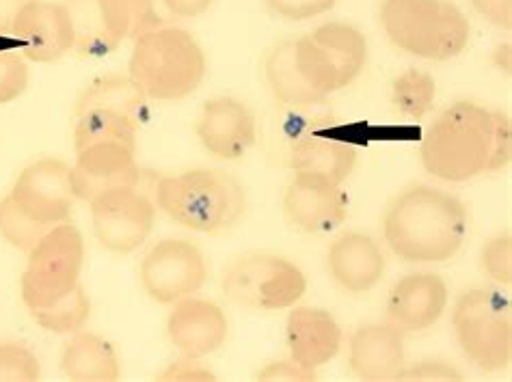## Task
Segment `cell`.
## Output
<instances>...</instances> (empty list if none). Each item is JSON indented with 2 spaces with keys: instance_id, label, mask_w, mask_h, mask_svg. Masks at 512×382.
Masks as SVG:
<instances>
[{
  "instance_id": "cell-32",
  "label": "cell",
  "mask_w": 512,
  "mask_h": 382,
  "mask_svg": "<svg viewBox=\"0 0 512 382\" xmlns=\"http://www.w3.org/2000/svg\"><path fill=\"white\" fill-rule=\"evenodd\" d=\"M29 87V65L16 52H0V104L18 100Z\"/></svg>"
},
{
  "instance_id": "cell-30",
  "label": "cell",
  "mask_w": 512,
  "mask_h": 382,
  "mask_svg": "<svg viewBox=\"0 0 512 382\" xmlns=\"http://www.w3.org/2000/svg\"><path fill=\"white\" fill-rule=\"evenodd\" d=\"M52 227L26 214L11 195L0 199V236L13 249L31 253Z\"/></svg>"
},
{
  "instance_id": "cell-23",
  "label": "cell",
  "mask_w": 512,
  "mask_h": 382,
  "mask_svg": "<svg viewBox=\"0 0 512 382\" xmlns=\"http://www.w3.org/2000/svg\"><path fill=\"white\" fill-rule=\"evenodd\" d=\"M65 378L76 382H113L121 376V361L115 346L100 335L74 333L61 354Z\"/></svg>"
},
{
  "instance_id": "cell-4",
  "label": "cell",
  "mask_w": 512,
  "mask_h": 382,
  "mask_svg": "<svg viewBox=\"0 0 512 382\" xmlns=\"http://www.w3.org/2000/svg\"><path fill=\"white\" fill-rule=\"evenodd\" d=\"M156 206L184 229L221 236L245 216L247 193L234 175L219 169H193L160 177Z\"/></svg>"
},
{
  "instance_id": "cell-25",
  "label": "cell",
  "mask_w": 512,
  "mask_h": 382,
  "mask_svg": "<svg viewBox=\"0 0 512 382\" xmlns=\"http://www.w3.org/2000/svg\"><path fill=\"white\" fill-rule=\"evenodd\" d=\"M357 165V152L350 143L338 139H318L305 136L290 149V167L294 171H307L325 175L333 182H346Z\"/></svg>"
},
{
  "instance_id": "cell-14",
  "label": "cell",
  "mask_w": 512,
  "mask_h": 382,
  "mask_svg": "<svg viewBox=\"0 0 512 382\" xmlns=\"http://www.w3.org/2000/svg\"><path fill=\"white\" fill-rule=\"evenodd\" d=\"M290 225L305 234L322 236L338 229L348 216V197L342 184L325 175L296 171L284 197Z\"/></svg>"
},
{
  "instance_id": "cell-26",
  "label": "cell",
  "mask_w": 512,
  "mask_h": 382,
  "mask_svg": "<svg viewBox=\"0 0 512 382\" xmlns=\"http://www.w3.org/2000/svg\"><path fill=\"white\" fill-rule=\"evenodd\" d=\"M141 119L132 117L117 108L91 106L76 111V128H74V145L85 149L96 143H121L137 149V130Z\"/></svg>"
},
{
  "instance_id": "cell-12",
  "label": "cell",
  "mask_w": 512,
  "mask_h": 382,
  "mask_svg": "<svg viewBox=\"0 0 512 382\" xmlns=\"http://www.w3.org/2000/svg\"><path fill=\"white\" fill-rule=\"evenodd\" d=\"M89 208L93 234L106 251L117 255L143 247L156 223V203L137 186L106 190L89 201Z\"/></svg>"
},
{
  "instance_id": "cell-16",
  "label": "cell",
  "mask_w": 512,
  "mask_h": 382,
  "mask_svg": "<svg viewBox=\"0 0 512 382\" xmlns=\"http://www.w3.org/2000/svg\"><path fill=\"white\" fill-rule=\"evenodd\" d=\"M137 149L121 143H96L78 149L72 165V188L80 201H93L106 190L139 184Z\"/></svg>"
},
{
  "instance_id": "cell-31",
  "label": "cell",
  "mask_w": 512,
  "mask_h": 382,
  "mask_svg": "<svg viewBox=\"0 0 512 382\" xmlns=\"http://www.w3.org/2000/svg\"><path fill=\"white\" fill-rule=\"evenodd\" d=\"M42 376L35 352L16 341H0V380L33 382Z\"/></svg>"
},
{
  "instance_id": "cell-13",
  "label": "cell",
  "mask_w": 512,
  "mask_h": 382,
  "mask_svg": "<svg viewBox=\"0 0 512 382\" xmlns=\"http://www.w3.org/2000/svg\"><path fill=\"white\" fill-rule=\"evenodd\" d=\"M9 195L35 221L61 225L70 218L76 201L72 167L57 158L37 160L18 175Z\"/></svg>"
},
{
  "instance_id": "cell-35",
  "label": "cell",
  "mask_w": 512,
  "mask_h": 382,
  "mask_svg": "<svg viewBox=\"0 0 512 382\" xmlns=\"http://www.w3.org/2000/svg\"><path fill=\"white\" fill-rule=\"evenodd\" d=\"M463 374L456 367L443 361H422L417 365L402 367L396 380H461Z\"/></svg>"
},
{
  "instance_id": "cell-38",
  "label": "cell",
  "mask_w": 512,
  "mask_h": 382,
  "mask_svg": "<svg viewBox=\"0 0 512 382\" xmlns=\"http://www.w3.org/2000/svg\"><path fill=\"white\" fill-rule=\"evenodd\" d=\"M471 5L497 29H512V0H471Z\"/></svg>"
},
{
  "instance_id": "cell-1",
  "label": "cell",
  "mask_w": 512,
  "mask_h": 382,
  "mask_svg": "<svg viewBox=\"0 0 512 382\" xmlns=\"http://www.w3.org/2000/svg\"><path fill=\"white\" fill-rule=\"evenodd\" d=\"M512 156L510 119L474 102H456L428 126L420 158L443 182H467L502 171Z\"/></svg>"
},
{
  "instance_id": "cell-6",
  "label": "cell",
  "mask_w": 512,
  "mask_h": 382,
  "mask_svg": "<svg viewBox=\"0 0 512 382\" xmlns=\"http://www.w3.org/2000/svg\"><path fill=\"white\" fill-rule=\"evenodd\" d=\"M452 326L465 357L482 372H500L512 361L510 300L491 288L465 292L454 307Z\"/></svg>"
},
{
  "instance_id": "cell-5",
  "label": "cell",
  "mask_w": 512,
  "mask_h": 382,
  "mask_svg": "<svg viewBox=\"0 0 512 382\" xmlns=\"http://www.w3.org/2000/svg\"><path fill=\"white\" fill-rule=\"evenodd\" d=\"M381 24L389 42L426 61H450L471 35L465 13L450 0H383Z\"/></svg>"
},
{
  "instance_id": "cell-33",
  "label": "cell",
  "mask_w": 512,
  "mask_h": 382,
  "mask_svg": "<svg viewBox=\"0 0 512 382\" xmlns=\"http://www.w3.org/2000/svg\"><path fill=\"white\" fill-rule=\"evenodd\" d=\"M482 270L497 283H512V236L504 234L487 242L480 255Z\"/></svg>"
},
{
  "instance_id": "cell-18",
  "label": "cell",
  "mask_w": 512,
  "mask_h": 382,
  "mask_svg": "<svg viewBox=\"0 0 512 382\" xmlns=\"http://www.w3.org/2000/svg\"><path fill=\"white\" fill-rule=\"evenodd\" d=\"M195 134L212 156L240 160L258 141V126L247 104L234 98H214L201 108Z\"/></svg>"
},
{
  "instance_id": "cell-2",
  "label": "cell",
  "mask_w": 512,
  "mask_h": 382,
  "mask_svg": "<svg viewBox=\"0 0 512 382\" xmlns=\"http://www.w3.org/2000/svg\"><path fill=\"white\" fill-rule=\"evenodd\" d=\"M467 208L454 195L417 184L392 201L383 236L392 253L409 264H441L461 251L467 236Z\"/></svg>"
},
{
  "instance_id": "cell-21",
  "label": "cell",
  "mask_w": 512,
  "mask_h": 382,
  "mask_svg": "<svg viewBox=\"0 0 512 382\" xmlns=\"http://www.w3.org/2000/svg\"><path fill=\"white\" fill-rule=\"evenodd\" d=\"M404 359V333L392 322L361 326L350 339L348 365L361 380H394L407 365Z\"/></svg>"
},
{
  "instance_id": "cell-11",
  "label": "cell",
  "mask_w": 512,
  "mask_h": 382,
  "mask_svg": "<svg viewBox=\"0 0 512 382\" xmlns=\"http://www.w3.org/2000/svg\"><path fill=\"white\" fill-rule=\"evenodd\" d=\"M143 292L158 305H175L208 281V262L193 242L167 238L147 251L139 268Z\"/></svg>"
},
{
  "instance_id": "cell-34",
  "label": "cell",
  "mask_w": 512,
  "mask_h": 382,
  "mask_svg": "<svg viewBox=\"0 0 512 382\" xmlns=\"http://www.w3.org/2000/svg\"><path fill=\"white\" fill-rule=\"evenodd\" d=\"M338 0H264V5L271 9L275 16L286 18L292 22H303L309 18L322 16L335 7Z\"/></svg>"
},
{
  "instance_id": "cell-7",
  "label": "cell",
  "mask_w": 512,
  "mask_h": 382,
  "mask_svg": "<svg viewBox=\"0 0 512 382\" xmlns=\"http://www.w3.org/2000/svg\"><path fill=\"white\" fill-rule=\"evenodd\" d=\"M85 264V240L80 231L61 223L52 227L29 253L22 272V303L31 313L42 311L70 296L80 285Z\"/></svg>"
},
{
  "instance_id": "cell-22",
  "label": "cell",
  "mask_w": 512,
  "mask_h": 382,
  "mask_svg": "<svg viewBox=\"0 0 512 382\" xmlns=\"http://www.w3.org/2000/svg\"><path fill=\"white\" fill-rule=\"evenodd\" d=\"M331 279L350 294H366L385 275V255L379 242L366 234H344L333 240L327 253Z\"/></svg>"
},
{
  "instance_id": "cell-27",
  "label": "cell",
  "mask_w": 512,
  "mask_h": 382,
  "mask_svg": "<svg viewBox=\"0 0 512 382\" xmlns=\"http://www.w3.org/2000/svg\"><path fill=\"white\" fill-rule=\"evenodd\" d=\"M143 93L137 89L130 78L121 76H106L93 83L89 89L83 91L78 102L76 111H83V108L91 106H106V108H117V111H124L132 117L141 119L143 108H145Z\"/></svg>"
},
{
  "instance_id": "cell-39",
  "label": "cell",
  "mask_w": 512,
  "mask_h": 382,
  "mask_svg": "<svg viewBox=\"0 0 512 382\" xmlns=\"http://www.w3.org/2000/svg\"><path fill=\"white\" fill-rule=\"evenodd\" d=\"M167 11L175 18H199L214 5V0H163Z\"/></svg>"
},
{
  "instance_id": "cell-19",
  "label": "cell",
  "mask_w": 512,
  "mask_h": 382,
  "mask_svg": "<svg viewBox=\"0 0 512 382\" xmlns=\"http://www.w3.org/2000/svg\"><path fill=\"white\" fill-rule=\"evenodd\" d=\"M448 309V285L433 272H413L400 279L387 298V322L404 335L424 333Z\"/></svg>"
},
{
  "instance_id": "cell-3",
  "label": "cell",
  "mask_w": 512,
  "mask_h": 382,
  "mask_svg": "<svg viewBox=\"0 0 512 382\" xmlns=\"http://www.w3.org/2000/svg\"><path fill=\"white\" fill-rule=\"evenodd\" d=\"M206 72L208 61L204 48L180 26L158 24L134 39L128 78L145 100H184L201 87Z\"/></svg>"
},
{
  "instance_id": "cell-24",
  "label": "cell",
  "mask_w": 512,
  "mask_h": 382,
  "mask_svg": "<svg viewBox=\"0 0 512 382\" xmlns=\"http://www.w3.org/2000/svg\"><path fill=\"white\" fill-rule=\"evenodd\" d=\"M314 42L331 59L338 87L353 85L368 63V39L359 29L344 22L322 24L312 33Z\"/></svg>"
},
{
  "instance_id": "cell-28",
  "label": "cell",
  "mask_w": 512,
  "mask_h": 382,
  "mask_svg": "<svg viewBox=\"0 0 512 382\" xmlns=\"http://www.w3.org/2000/svg\"><path fill=\"white\" fill-rule=\"evenodd\" d=\"M437 98V83L435 78L420 72V70H407L394 80L392 89V102L396 111L404 117L420 121L424 119L435 106Z\"/></svg>"
},
{
  "instance_id": "cell-20",
  "label": "cell",
  "mask_w": 512,
  "mask_h": 382,
  "mask_svg": "<svg viewBox=\"0 0 512 382\" xmlns=\"http://www.w3.org/2000/svg\"><path fill=\"white\" fill-rule=\"evenodd\" d=\"M286 344L292 361L316 372L318 367L338 357L342 329L325 309L292 307L286 322Z\"/></svg>"
},
{
  "instance_id": "cell-10",
  "label": "cell",
  "mask_w": 512,
  "mask_h": 382,
  "mask_svg": "<svg viewBox=\"0 0 512 382\" xmlns=\"http://www.w3.org/2000/svg\"><path fill=\"white\" fill-rule=\"evenodd\" d=\"M221 288L227 300L253 311L292 309L307 292L303 270L290 259L271 253H251L223 272Z\"/></svg>"
},
{
  "instance_id": "cell-29",
  "label": "cell",
  "mask_w": 512,
  "mask_h": 382,
  "mask_svg": "<svg viewBox=\"0 0 512 382\" xmlns=\"http://www.w3.org/2000/svg\"><path fill=\"white\" fill-rule=\"evenodd\" d=\"M31 316L39 326H42V329L50 333L70 335V333H78L89 322L91 303H89L87 292L83 290V285H78L70 296L61 298L59 303H55L52 307L31 313Z\"/></svg>"
},
{
  "instance_id": "cell-37",
  "label": "cell",
  "mask_w": 512,
  "mask_h": 382,
  "mask_svg": "<svg viewBox=\"0 0 512 382\" xmlns=\"http://www.w3.org/2000/svg\"><path fill=\"white\" fill-rule=\"evenodd\" d=\"M258 378L260 380H299V382H305V380H316V372L307 370V367L288 359V361L268 363L264 370H260Z\"/></svg>"
},
{
  "instance_id": "cell-17",
  "label": "cell",
  "mask_w": 512,
  "mask_h": 382,
  "mask_svg": "<svg viewBox=\"0 0 512 382\" xmlns=\"http://www.w3.org/2000/svg\"><path fill=\"white\" fill-rule=\"evenodd\" d=\"M11 35L22 42L24 57L35 63H55L74 50V24L63 3L31 0L13 24Z\"/></svg>"
},
{
  "instance_id": "cell-36",
  "label": "cell",
  "mask_w": 512,
  "mask_h": 382,
  "mask_svg": "<svg viewBox=\"0 0 512 382\" xmlns=\"http://www.w3.org/2000/svg\"><path fill=\"white\" fill-rule=\"evenodd\" d=\"M160 380H217L208 365L199 363V359L182 357L180 361L171 363L165 372H160Z\"/></svg>"
},
{
  "instance_id": "cell-15",
  "label": "cell",
  "mask_w": 512,
  "mask_h": 382,
  "mask_svg": "<svg viewBox=\"0 0 512 382\" xmlns=\"http://www.w3.org/2000/svg\"><path fill=\"white\" fill-rule=\"evenodd\" d=\"M171 307L167 337L182 357L201 361L225 346L229 322L217 303L188 296Z\"/></svg>"
},
{
  "instance_id": "cell-8",
  "label": "cell",
  "mask_w": 512,
  "mask_h": 382,
  "mask_svg": "<svg viewBox=\"0 0 512 382\" xmlns=\"http://www.w3.org/2000/svg\"><path fill=\"white\" fill-rule=\"evenodd\" d=\"M63 5L74 24V50L87 59L109 57L160 24L152 0H65Z\"/></svg>"
},
{
  "instance_id": "cell-9",
  "label": "cell",
  "mask_w": 512,
  "mask_h": 382,
  "mask_svg": "<svg viewBox=\"0 0 512 382\" xmlns=\"http://www.w3.org/2000/svg\"><path fill=\"white\" fill-rule=\"evenodd\" d=\"M264 74L275 100L294 108L322 104L340 91L335 67L312 35L277 44L268 52Z\"/></svg>"
},
{
  "instance_id": "cell-40",
  "label": "cell",
  "mask_w": 512,
  "mask_h": 382,
  "mask_svg": "<svg viewBox=\"0 0 512 382\" xmlns=\"http://www.w3.org/2000/svg\"><path fill=\"white\" fill-rule=\"evenodd\" d=\"M29 3L31 0H0V35H11L20 11Z\"/></svg>"
}]
</instances>
